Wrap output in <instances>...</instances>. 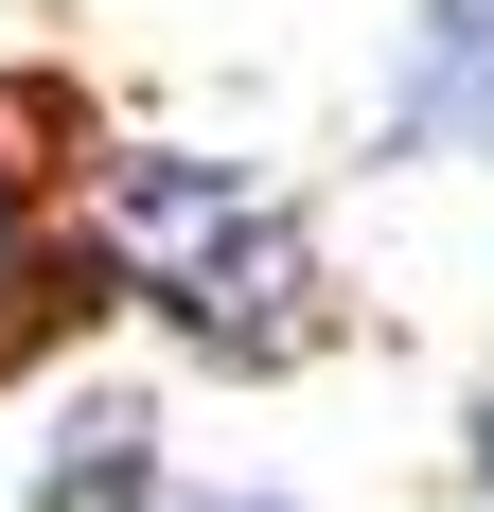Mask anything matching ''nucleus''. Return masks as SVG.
Listing matches in <instances>:
<instances>
[{
  "label": "nucleus",
  "instance_id": "f257e3e1",
  "mask_svg": "<svg viewBox=\"0 0 494 512\" xmlns=\"http://www.w3.org/2000/svg\"><path fill=\"white\" fill-rule=\"evenodd\" d=\"M89 230H106L124 318H159V336L195 371H230V389L336 354V265H318V212H300L283 177H247V159H212V142H106Z\"/></svg>",
  "mask_w": 494,
  "mask_h": 512
},
{
  "label": "nucleus",
  "instance_id": "f03ea898",
  "mask_svg": "<svg viewBox=\"0 0 494 512\" xmlns=\"http://www.w3.org/2000/svg\"><path fill=\"white\" fill-rule=\"evenodd\" d=\"M89 195H106V124L53 89V71H0V389L53 371L89 318H124Z\"/></svg>",
  "mask_w": 494,
  "mask_h": 512
},
{
  "label": "nucleus",
  "instance_id": "7ed1b4c3",
  "mask_svg": "<svg viewBox=\"0 0 494 512\" xmlns=\"http://www.w3.org/2000/svg\"><path fill=\"white\" fill-rule=\"evenodd\" d=\"M371 159H494V0H406L389 89H371Z\"/></svg>",
  "mask_w": 494,
  "mask_h": 512
},
{
  "label": "nucleus",
  "instance_id": "20e7f679",
  "mask_svg": "<svg viewBox=\"0 0 494 512\" xmlns=\"http://www.w3.org/2000/svg\"><path fill=\"white\" fill-rule=\"evenodd\" d=\"M18 512H177L159 407H142V389H53V424H36V477H18Z\"/></svg>",
  "mask_w": 494,
  "mask_h": 512
},
{
  "label": "nucleus",
  "instance_id": "39448f33",
  "mask_svg": "<svg viewBox=\"0 0 494 512\" xmlns=\"http://www.w3.org/2000/svg\"><path fill=\"white\" fill-rule=\"evenodd\" d=\"M459 477H477V512H494V371L459 389Z\"/></svg>",
  "mask_w": 494,
  "mask_h": 512
},
{
  "label": "nucleus",
  "instance_id": "423d86ee",
  "mask_svg": "<svg viewBox=\"0 0 494 512\" xmlns=\"http://www.w3.org/2000/svg\"><path fill=\"white\" fill-rule=\"evenodd\" d=\"M177 512H283V495H177Z\"/></svg>",
  "mask_w": 494,
  "mask_h": 512
}]
</instances>
